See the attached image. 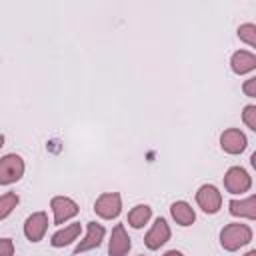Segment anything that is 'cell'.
<instances>
[{
    "label": "cell",
    "mask_w": 256,
    "mask_h": 256,
    "mask_svg": "<svg viewBox=\"0 0 256 256\" xmlns=\"http://www.w3.org/2000/svg\"><path fill=\"white\" fill-rule=\"evenodd\" d=\"M48 228V216L44 212H34L32 216L26 218V224H24V234L30 242H40L44 232Z\"/></svg>",
    "instance_id": "cell-9"
},
{
    "label": "cell",
    "mask_w": 256,
    "mask_h": 256,
    "mask_svg": "<svg viewBox=\"0 0 256 256\" xmlns=\"http://www.w3.org/2000/svg\"><path fill=\"white\" fill-rule=\"evenodd\" d=\"M24 174V160L18 154H6L0 158V184H12Z\"/></svg>",
    "instance_id": "cell-2"
},
{
    "label": "cell",
    "mask_w": 256,
    "mask_h": 256,
    "mask_svg": "<svg viewBox=\"0 0 256 256\" xmlns=\"http://www.w3.org/2000/svg\"><path fill=\"white\" fill-rule=\"evenodd\" d=\"M50 206H52V212H54V224H64L66 220H70L72 216H76L78 210H80L78 204H76L74 200L66 198V196H56V198H52Z\"/></svg>",
    "instance_id": "cell-6"
},
{
    "label": "cell",
    "mask_w": 256,
    "mask_h": 256,
    "mask_svg": "<svg viewBox=\"0 0 256 256\" xmlns=\"http://www.w3.org/2000/svg\"><path fill=\"white\" fill-rule=\"evenodd\" d=\"M244 92H246V96H250V98L256 96V78H250V80L244 84Z\"/></svg>",
    "instance_id": "cell-21"
},
{
    "label": "cell",
    "mask_w": 256,
    "mask_h": 256,
    "mask_svg": "<svg viewBox=\"0 0 256 256\" xmlns=\"http://www.w3.org/2000/svg\"><path fill=\"white\" fill-rule=\"evenodd\" d=\"M250 184H252V180L244 168H240V166L228 168V172L224 176V186L228 192H232V194L246 192V190H250Z\"/></svg>",
    "instance_id": "cell-5"
},
{
    "label": "cell",
    "mask_w": 256,
    "mask_h": 256,
    "mask_svg": "<svg viewBox=\"0 0 256 256\" xmlns=\"http://www.w3.org/2000/svg\"><path fill=\"white\" fill-rule=\"evenodd\" d=\"M196 202H198V206H200L206 214H216V212L220 210V206H222V196H220V192H218L216 186L204 184V186H200L198 192H196Z\"/></svg>",
    "instance_id": "cell-3"
},
{
    "label": "cell",
    "mask_w": 256,
    "mask_h": 256,
    "mask_svg": "<svg viewBox=\"0 0 256 256\" xmlns=\"http://www.w3.org/2000/svg\"><path fill=\"white\" fill-rule=\"evenodd\" d=\"M0 256H14V244L10 238H0Z\"/></svg>",
    "instance_id": "cell-20"
},
{
    "label": "cell",
    "mask_w": 256,
    "mask_h": 256,
    "mask_svg": "<svg viewBox=\"0 0 256 256\" xmlns=\"http://www.w3.org/2000/svg\"><path fill=\"white\" fill-rule=\"evenodd\" d=\"M78 234H80V224H70V226H66L64 230H58V232L52 236L50 244H52L54 248L66 246V244H70L72 240H76Z\"/></svg>",
    "instance_id": "cell-16"
},
{
    "label": "cell",
    "mask_w": 256,
    "mask_h": 256,
    "mask_svg": "<svg viewBox=\"0 0 256 256\" xmlns=\"http://www.w3.org/2000/svg\"><path fill=\"white\" fill-rule=\"evenodd\" d=\"M164 256H184V254H182V252H178V250H168Z\"/></svg>",
    "instance_id": "cell-22"
},
{
    "label": "cell",
    "mask_w": 256,
    "mask_h": 256,
    "mask_svg": "<svg viewBox=\"0 0 256 256\" xmlns=\"http://www.w3.org/2000/svg\"><path fill=\"white\" fill-rule=\"evenodd\" d=\"M150 216H152V208L146 204H138L128 212V224L132 228H142L150 220Z\"/></svg>",
    "instance_id": "cell-15"
},
{
    "label": "cell",
    "mask_w": 256,
    "mask_h": 256,
    "mask_svg": "<svg viewBox=\"0 0 256 256\" xmlns=\"http://www.w3.org/2000/svg\"><path fill=\"white\" fill-rule=\"evenodd\" d=\"M170 240V226L164 218H158L154 222V226L150 228V232L144 236V244L150 248V250H158L162 244H166Z\"/></svg>",
    "instance_id": "cell-8"
},
{
    "label": "cell",
    "mask_w": 256,
    "mask_h": 256,
    "mask_svg": "<svg viewBox=\"0 0 256 256\" xmlns=\"http://www.w3.org/2000/svg\"><path fill=\"white\" fill-rule=\"evenodd\" d=\"M246 144H248V140H246L244 132H240L238 128H228L220 136V146L228 154H240V152H244L246 150Z\"/></svg>",
    "instance_id": "cell-7"
},
{
    "label": "cell",
    "mask_w": 256,
    "mask_h": 256,
    "mask_svg": "<svg viewBox=\"0 0 256 256\" xmlns=\"http://www.w3.org/2000/svg\"><path fill=\"white\" fill-rule=\"evenodd\" d=\"M242 118H244V122L250 130H256V106H252V104L246 106L244 112H242Z\"/></svg>",
    "instance_id": "cell-19"
},
{
    "label": "cell",
    "mask_w": 256,
    "mask_h": 256,
    "mask_svg": "<svg viewBox=\"0 0 256 256\" xmlns=\"http://www.w3.org/2000/svg\"><path fill=\"white\" fill-rule=\"evenodd\" d=\"M230 66H232V70L236 74H246V72L256 68V56L252 52H246V50L234 52V56L230 60Z\"/></svg>",
    "instance_id": "cell-12"
},
{
    "label": "cell",
    "mask_w": 256,
    "mask_h": 256,
    "mask_svg": "<svg viewBox=\"0 0 256 256\" xmlns=\"http://www.w3.org/2000/svg\"><path fill=\"white\" fill-rule=\"evenodd\" d=\"M2 146H4V136L0 134V148H2Z\"/></svg>",
    "instance_id": "cell-24"
},
{
    "label": "cell",
    "mask_w": 256,
    "mask_h": 256,
    "mask_svg": "<svg viewBox=\"0 0 256 256\" xmlns=\"http://www.w3.org/2000/svg\"><path fill=\"white\" fill-rule=\"evenodd\" d=\"M252 240V230L246 224H228L220 232V244L224 250L234 252Z\"/></svg>",
    "instance_id": "cell-1"
},
{
    "label": "cell",
    "mask_w": 256,
    "mask_h": 256,
    "mask_svg": "<svg viewBox=\"0 0 256 256\" xmlns=\"http://www.w3.org/2000/svg\"><path fill=\"white\" fill-rule=\"evenodd\" d=\"M94 210L100 218H106V220H112L120 214L122 210V200H120V194L118 192H106L102 194L96 202H94Z\"/></svg>",
    "instance_id": "cell-4"
},
{
    "label": "cell",
    "mask_w": 256,
    "mask_h": 256,
    "mask_svg": "<svg viewBox=\"0 0 256 256\" xmlns=\"http://www.w3.org/2000/svg\"><path fill=\"white\" fill-rule=\"evenodd\" d=\"M130 246H132V242H130V236L126 234L124 226L116 224L112 230V238L108 242V254L110 256H126Z\"/></svg>",
    "instance_id": "cell-10"
},
{
    "label": "cell",
    "mask_w": 256,
    "mask_h": 256,
    "mask_svg": "<svg viewBox=\"0 0 256 256\" xmlns=\"http://www.w3.org/2000/svg\"><path fill=\"white\" fill-rule=\"evenodd\" d=\"M244 256H256V250H250V252H246Z\"/></svg>",
    "instance_id": "cell-23"
},
{
    "label": "cell",
    "mask_w": 256,
    "mask_h": 256,
    "mask_svg": "<svg viewBox=\"0 0 256 256\" xmlns=\"http://www.w3.org/2000/svg\"><path fill=\"white\" fill-rule=\"evenodd\" d=\"M170 212H172V218L180 224V226H190L194 220H196V214L192 210V206L188 202H174L170 206Z\"/></svg>",
    "instance_id": "cell-14"
},
{
    "label": "cell",
    "mask_w": 256,
    "mask_h": 256,
    "mask_svg": "<svg viewBox=\"0 0 256 256\" xmlns=\"http://www.w3.org/2000/svg\"><path fill=\"white\" fill-rule=\"evenodd\" d=\"M230 214L232 216H244L254 220L256 218V198L248 196L246 200H230Z\"/></svg>",
    "instance_id": "cell-13"
},
{
    "label": "cell",
    "mask_w": 256,
    "mask_h": 256,
    "mask_svg": "<svg viewBox=\"0 0 256 256\" xmlns=\"http://www.w3.org/2000/svg\"><path fill=\"white\" fill-rule=\"evenodd\" d=\"M238 36L240 40H244L250 46H256V26L254 24H242L238 28Z\"/></svg>",
    "instance_id": "cell-18"
},
{
    "label": "cell",
    "mask_w": 256,
    "mask_h": 256,
    "mask_svg": "<svg viewBox=\"0 0 256 256\" xmlns=\"http://www.w3.org/2000/svg\"><path fill=\"white\" fill-rule=\"evenodd\" d=\"M18 200H20V198H18L16 192H8V194L0 196V220H4V218L16 208Z\"/></svg>",
    "instance_id": "cell-17"
},
{
    "label": "cell",
    "mask_w": 256,
    "mask_h": 256,
    "mask_svg": "<svg viewBox=\"0 0 256 256\" xmlns=\"http://www.w3.org/2000/svg\"><path fill=\"white\" fill-rule=\"evenodd\" d=\"M102 238H104V228H102L100 224H96V222H88L86 238H84V240L74 248V252H76V254H80V252H86V250L98 248V246H100V242H102Z\"/></svg>",
    "instance_id": "cell-11"
}]
</instances>
